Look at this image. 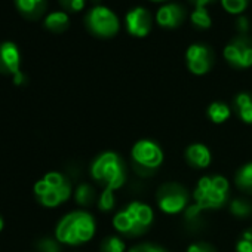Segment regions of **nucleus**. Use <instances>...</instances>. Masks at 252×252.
I'll return each mask as SVG.
<instances>
[{"instance_id":"a878e982","label":"nucleus","mask_w":252,"mask_h":252,"mask_svg":"<svg viewBox=\"0 0 252 252\" xmlns=\"http://www.w3.org/2000/svg\"><path fill=\"white\" fill-rule=\"evenodd\" d=\"M237 252H252V228L243 231L240 240L236 245Z\"/></svg>"},{"instance_id":"aec40b11","label":"nucleus","mask_w":252,"mask_h":252,"mask_svg":"<svg viewBox=\"0 0 252 252\" xmlns=\"http://www.w3.org/2000/svg\"><path fill=\"white\" fill-rule=\"evenodd\" d=\"M191 23L196 29L200 30H206L212 26V20L206 8H194V11L191 12Z\"/></svg>"},{"instance_id":"c756f323","label":"nucleus","mask_w":252,"mask_h":252,"mask_svg":"<svg viewBox=\"0 0 252 252\" xmlns=\"http://www.w3.org/2000/svg\"><path fill=\"white\" fill-rule=\"evenodd\" d=\"M129 252H166V251L162 249V248H159V246L150 245V243H143V245L134 246Z\"/></svg>"},{"instance_id":"9d476101","label":"nucleus","mask_w":252,"mask_h":252,"mask_svg":"<svg viewBox=\"0 0 252 252\" xmlns=\"http://www.w3.org/2000/svg\"><path fill=\"white\" fill-rule=\"evenodd\" d=\"M20 49L14 42L0 43V73L15 76L20 73Z\"/></svg>"},{"instance_id":"7ed1b4c3","label":"nucleus","mask_w":252,"mask_h":252,"mask_svg":"<svg viewBox=\"0 0 252 252\" xmlns=\"http://www.w3.org/2000/svg\"><path fill=\"white\" fill-rule=\"evenodd\" d=\"M132 160L135 171L141 177H147L162 165L163 153L156 143L141 140L132 147Z\"/></svg>"},{"instance_id":"f3484780","label":"nucleus","mask_w":252,"mask_h":252,"mask_svg":"<svg viewBox=\"0 0 252 252\" xmlns=\"http://www.w3.org/2000/svg\"><path fill=\"white\" fill-rule=\"evenodd\" d=\"M237 107L239 116L245 123H252V95L249 94H239L234 99Z\"/></svg>"},{"instance_id":"b1692460","label":"nucleus","mask_w":252,"mask_h":252,"mask_svg":"<svg viewBox=\"0 0 252 252\" xmlns=\"http://www.w3.org/2000/svg\"><path fill=\"white\" fill-rule=\"evenodd\" d=\"M221 5L228 14L239 15L248 8L249 0H221Z\"/></svg>"},{"instance_id":"c9c22d12","label":"nucleus","mask_w":252,"mask_h":252,"mask_svg":"<svg viewBox=\"0 0 252 252\" xmlns=\"http://www.w3.org/2000/svg\"><path fill=\"white\" fill-rule=\"evenodd\" d=\"M152 2H165V0H152Z\"/></svg>"},{"instance_id":"f03ea898","label":"nucleus","mask_w":252,"mask_h":252,"mask_svg":"<svg viewBox=\"0 0 252 252\" xmlns=\"http://www.w3.org/2000/svg\"><path fill=\"white\" fill-rule=\"evenodd\" d=\"M92 177L105 186V189L116 190L125 183V168L116 153L107 152L99 155L91 168Z\"/></svg>"},{"instance_id":"7c9ffc66","label":"nucleus","mask_w":252,"mask_h":252,"mask_svg":"<svg viewBox=\"0 0 252 252\" xmlns=\"http://www.w3.org/2000/svg\"><path fill=\"white\" fill-rule=\"evenodd\" d=\"M187 252H215V251L208 243H193L189 246Z\"/></svg>"},{"instance_id":"2f4dec72","label":"nucleus","mask_w":252,"mask_h":252,"mask_svg":"<svg viewBox=\"0 0 252 252\" xmlns=\"http://www.w3.org/2000/svg\"><path fill=\"white\" fill-rule=\"evenodd\" d=\"M236 27H237V30L242 34H246V32L249 30V21H248V18L246 17H239L236 20Z\"/></svg>"},{"instance_id":"f257e3e1","label":"nucleus","mask_w":252,"mask_h":252,"mask_svg":"<svg viewBox=\"0 0 252 252\" xmlns=\"http://www.w3.org/2000/svg\"><path fill=\"white\" fill-rule=\"evenodd\" d=\"M95 234V220L88 212H71L65 215L57 227L58 242L79 245L91 240Z\"/></svg>"},{"instance_id":"72a5a7b5","label":"nucleus","mask_w":252,"mask_h":252,"mask_svg":"<svg viewBox=\"0 0 252 252\" xmlns=\"http://www.w3.org/2000/svg\"><path fill=\"white\" fill-rule=\"evenodd\" d=\"M14 82H15V85H23L24 83V74L20 71V73H17L15 76H14Z\"/></svg>"},{"instance_id":"20e7f679","label":"nucleus","mask_w":252,"mask_h":252,"mask_svg":"<svg viewBox=\"0 0 252 252\" xmlns=\"http://www.w3.org/2000/svg\"><path fill=\"white\" fill-rule=\"evenodd\" d=\"M86 29L98 37H113L119 32V18L117 15L101 5L94 6L85 17Z\"/></svg>"},{"instance_id":"bb28decb","label":"nucleus","mask_w":252,"mask_h":252,"mask_svg":"<svg viewBox=\"0 0 252 252\" xmlns=\"http://www.w3.org/2000/svg\"><path fill=\"white\" fill-rule=\"evenodd\" d=\"M52 189H60V187H63L64 184H67L68 181L65 180V177L64 175H61L60 172H49V174H46L45 175V178H43Z\"/></svg>"},{"instance_id":"0eeeda50","label":"nucleus","mask_w":252,"mask_h":252,"mask_svg":"<svg viewBox=\"0 0 252 252\" xmlns=\"http://www.w3.org/2000/svg\"><path fill=\"white\" fill-rule=\"evenodd\" d=\"M194 200L200 209H215L224 205L227 193H221L212 186V177H202L194 190Z\"/></svg>"},{"instance_id":"c85d7f7f","label":"nucleus","mask_w":252,"mask_h":252,"mask_svg":"<svg viewBox=\"0 0 252 252\" xmlns=\"http://www.w3.org/2000/svg\"><path fill=\"white\" fill-rule=\"evenodd\" d=\"M37 246H39V249H40L42 252H60V251H61L58 242L54 240V239H51V237L42 239V240L39 242Z\"/></svg>"},{"instance_id":"473e14b6","label":"nucleus","mask_w":252,"mask_h":252,"mask_svg":"<svg viewBox=\"0 0 252 252\" xmlns=\"http://www.w3.org/2000/svg\"><path fill=\"white\" fill-rule=\"evenodd\" d=\"M190 2H191L196 8H205V5L211 3L212 0H190Z\"/></svg>"},{"instance_id":"a211bd4d","label":"nucleus","mask_w":252,"mask_h":252,"mask_svg":"<svg viewBox=\"0 0 252 252\" xmlns=\"http://www.w3.org/2000/svg\"><path fill=\"white\" fill-rule=\"evenodd\" d=\"M236 186L246 193H252V162L239 169L236 175Z\"/></svg>"},{"instance_id":"f8f14e48","label":"nucleus","mask_w":252,"mask_h":252,"mask_svg":"<svg viewBox=\"0 0 252 252\" xmlns=\"http://www.w3.org/2000/svg\"><path fill=\"white\" fill-rule=\"evenodd\" d=\"M15 8L26 20H39L48 8L46 0H15Z\"/></svg>"},{"instance_id":"6ab92c4d","label":"nucleus","mask_w":252,"mask_h":252,"mask_svg":"<svg viewBox=\"0 0 252 252\" xmlns=\"http://www.w3.org/2000/svg\"><path fill=\"white\" fill-rule=\"evenodd\" d=\"M208 116L214 123H222L230 117V108L222 102H212L208 108Z\"/></svg>"},{"instance_id":"ddd939ff","label":"nucleus","mask_w":252,"mask_h":252,"mask_svg":"<svg viewBox=\"0 0 252 252\" xmlns=\"http://www.w3.org/2000/svg\"><path fill=\"white\" fill-rule=\"evenodd\" d=\"M125 211L128 212V215L140 225L143 227L144 230H147V227L153 222V209L146 205V203H141V202H132L129 203L128 206L125 208Z\"/></svg>"},{"instance_id":"39448f33","label":"nucleus","mask_w":252,"mask_h":252,"mask_svg":"<svg viewBox=\"0 0 252 252\" xmlns=\"http://www.w3.org/2000/svg\"><path fill=\"white\" fill-rule=\"evenodd\" d=\"M222 54L231 67L248 68L252 65V40L245 34H240L224 48Z\"/></svg>"},{"instance_id":"dca6fc26","label":"nucleus","mask_w":252,"mask_h":252,"mask_svg":"<svg viewBox=\"0 0 252 252\" xmlns=\"http://www.w3.org/2000/svg\"><path fill=\"white\" fill-rule=\"evenodd\" d=\"M68 24H70V18H68L67 12H64V11L51 12L45 18V21H43L45 29H48L52 33H63V32H65L68 29Z\"/></svg>"},{"instance_id":"f704fd0d","label":"nucleus","mask_w":252,"mask_h":252,"mask_svg":"<svg viewBox=\"0 0 252 252\" xmlns=\"http://www.w3.org/2000/svg\"><path fill=\"white\" fill-rule=\"evenodd\" d=\"M2 228H3V220H2V217H0V231H2Z\"/></svg>"},{"instance_id":"cd10ccee","label":"nucleus","mask_w":252,"mask_h":252,"mask_svg":"<svg viewBox=\"0 0 252 252\" xmlns=\"http://www.w3.org/2000/svg\"><path fill=\"white\" fill-rule=\"evenodd\" d=\"M86 0H60V5L70 12H79L85 8Z\"/></svg>"},{"instance_id":"1a4fd4ad","label":"nucleus","mask_w":252,"mask_h":252,"mask_svg":"<svg viewBox=\"0 0 252 252\" xmlns=\"http://www.w3.org/2000/svg\"><path fill=\"white\" fill-rule=\"evenodd\" d=\"M128 33L134 37H146L152 30V15L147 9L138 6L131 9L125 17Z\"/></svg>"},{"instance_id":"4468645a","label":"nucleus","mask_w":252,"mask_h":252,"mask_svg":"<svg viewBox=\"0 0 252 252\" xmlns=\"http://www.w3.org/2000/svg\"><path fill=\"white\" fill-rule=\"evenodd\" d=\"M113 225L116 227L117 231L123 233V234H128V236H138V234H143L146 230L143 227H140L126 211H122L119 214L114 215L113 218Z\"/></svg>"},{"instance_id":"5701e85b","label":"nucleus","mask_w":252,"mask_h":252,"mask_svg":"<svg viewBox=\"0 0 252 252\" xmlns=\"http://www.w3.org/2000/svg\"><path fill=\"white\" fill-rule=\"evenodd\" d=\"M101 252H125V242L117 236L105 237L101 243Z\"/></svg>"},{"instance_id":"6e6552de","label":"nucleus","mask_w":252,"mask_h":252,"mask_svg":"<svg viewBox=\"0 0 252 252\" xmlns=\"http://www.w3.org/2000/svg\"><path fill=\"white\" fill-rule=\"evenodd\" d=\"M186 61H187L189 70L193 74L202 76L211 70L212 63H214V55L208 46L196 43V45L189 46V49L186 52Z\"/></svg>"},{"instance_id":"4be33fe9","label":"nucleus","mask_w":252,"mask_h":252,"mask_svg":"<svg viewBox=\"0 0 252 252\" xmlns=\"http://www.w3.org/2000/svg\"><path fill=\"white\" fill-rule=\"evenodd\" d=\"M230 212L234 215V217H239V218H246L251 212H252V206L248 200L245 199H236L231 202L230 205Z\"/></svg>"},{"instance_id":"412c9836","label":"nucleus","mask_w":252,"mask_h":252,"mask_svg":"<svg viewBox=\"0 0 252 252\" xmlns=\"http://www.w3.org/2000/svg\"><path fill=\"white\" fill-rule=\"evenodd\" d=\"M95 199V191L91 186L88 184H82L77 187L76 190V202L82 206H88L94 202Z\"/></svg>"},{"instance_id":"9b49d317","label":"nucleus","mask_w":252,"mask_h":252,"mask_svg":"<svg viewBox=\"0 0 252 252\" xmlns=\"http://www.w3.org/2000/svg\"><path fill=\"white\" fill-rule=\"evenodd\" d=\"M186 20V9L177 3H168L159 8L156 14V21L163 29H177Z\"/></svg>"},{"instance_id":"2eb2a0df","label":"nucleus","mask_w":252,"mask_h":252,"mask_svg":"<svg viewBox=\"0 0 252 252\" xmlns=\"http://www.w3.org/2000/svg\"><path fill=\"white\" fill-rule=\"evenodd\" d=\"M186 159L191 166H194L197 169H203V168L209 166V163H211V153H209L208 147H205L203 144H193L187 149Z\"/></svg>"},{"instance_id":"423d86ee","label":"nucleus","mask_w":252,"mask_h":252,"mask_svg":"<svg viewBox=\"0 0 252 252\" xmlns=\"http://www.w3.org/2000/svg\"><path fill=\"white\" fill-rule=\"evenodd\" d=\"M189 203V194L178 184H165L158 193V205L165 214H178Z\"/></svg>"},{"instance_id":"393cba45","label":"nucleus","mask_w":252,"mask_h":252,"mask_svg":"<svg viewBox=\"0 0 252 252\" xmlns=\"http://www.w3.org/2000/svg\"><path fill=\"white\" fill-rule=\"evenodd\" d=\"M98 206H99L101 211H111L113 209V206H114V193H113L111 189H105L101 193Z\"/></svg>"}]
</instances>
